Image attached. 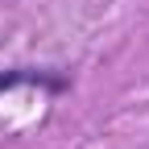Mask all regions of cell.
<instances>
[{
    "mask_svg": "<svg viewBox=\"0 0 149 149\" xmlns=\"http://www.w3.org/2000/svg\"><path fill=\"white\" fill-rule=\"evenodd\" d=\"M17 87H42V91L62 95V91H70V79L58 74V70H42V66H13V70H0V95H4V91H17Z\"/></svg>",
    "mask_w": 149,
    "mask_h": 149,
    "instance_id": "cell-1",
    "label": "cell"
}]
</instances>
